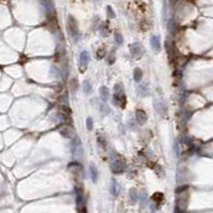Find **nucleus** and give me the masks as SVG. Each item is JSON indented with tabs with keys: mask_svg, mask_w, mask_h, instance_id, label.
Masks as SVG:
<instances>
[{
	"mask_svg": "<svg viewBox=\"0 0 213 213\" xmlns=\"http://www.w3.org/2000/svg\"><path fill=\"white\" fill-rule=\"evenodd\" d=\"M142 47H141L140 44L137 43H134V44L130 45V52L133 56H140L142 54Z\"/></svg>",
	"mask_w": 213,
	"mask_h": 213,
	"instance_id": "423d86ee",
	"label": "nucleus"
},
{
	"mask_svg": "<svg viewBox=\"0 0 213 213\" xmlns=\"http://www.w3.org/2000/svg\"><path fill=\"white\" fill-rule=\"evenodd\" d=\"M90 171H91V176H92V180L93 182L97 181V169L94 165H91L90 166Z\"/></svg>",
	"mask_w": 213,
	"mask_h": 213,
	"instance_id": "ddd939ff",
	"label": "nucleus"
},
{
	"mask_svg": "<svg viewBox=\"0 0 213 213\" xmlns=\"http://www.w3.org/2000/svg\"><path fill=\"white\" fill-rule=\"evenodd\" d=\"M152 199H154V201H157V203H161L162 200H164V196L161 193H156L152 196Z\"/></svg>",
	"mask_w": 213,
	"mask_h": 213,
	"instance_id": "2eb2a0df",
	"label": "nucleus"
},
{
	"mask_svg": "<svg viewBox=\"0 0 213 213\" xmlns=\"http://www.w3.org/2000/svg\"><path fill=\"white\" fill-rule=\"evenodd\" d=\"M174 27H175L174 20H171V22H168V31H169V32L173 31V30H174Z\"/></svg>",
	"mask_w": 213,
	"mask_h": 213,
	"instance_id": "4be33fe9",
	"label": "nucleus"
},
{
	"mask_svg": "<svg viewBox=\"0 0 213 213\" xmlns=\"http://www.w3.org/2000/svg\"><path fill=\"white\" fill-rule=\"evenodd\" d=\"M99 93H100V96L103 100H107L110 96V92H109V88L107 86H101L100 90H99Z\"/></svg>",
	"mask_w": 213,
	"mask_h": 213,
	"instance_id": "9b49d317",
	"label": "nucleus"
},
{
	"mask_svg": "<svg viewBox=\"0 0 213 213\" xmlns=\"http://www.w3.org/2000/svg\"><path fill=\"white\" fill-rule=\"evenodd\" d=\"M86 128H88V130H90V131L93 129V119H92L91 117H88V119H86Z\"/></svg>",
	"mask_w": 213,
	"mask_h": 213,
	"instance_id": "6ab92c4d",
	"label": "nucleus"
},
{
	"mask_svg": "<svg viewBox=\"0 0 213 213\" xmlns=\"http://www.w3.org/2000/svg\"><path fill=\"white\" fill-rule=\"evenodd\" d=\"M114 39H115V42L117 43L118 45L122 44V42H124V39H122V34L120 33H115V36H114Z\"/></svg>",
	"mask_w": 213,
	"mask_h": 213,
	"instance_id": "f3484780",
	"label": "nucleus"
},
{
	"mask_svg": "<svg viewBox=\"0 0 213 213\" xmlns=\"http://www.w3.org/2000/svg\"><path fill=\"white\" fill-rule=\"evenodd\" d=\"M68 31L71 32V34L73 35V37L78 36L79 32H78V27H77V22L71 16L68 17Z\"/></svg>",
	"mask_w": 213,
	"mask_h": 213,
	"instance_id": "20e7f679",
	"label": "nucleus"
},
{
	"mask_svg": "<svg viewBox=\"0 0 213 213\" xmlns=\"http://www.w3.org/2000/svg\"><path fill=\"white\" fill-rule=\"evenodd\" d=\"M108 33H109V30L107 29V26H102V28H101V34L107 36Z\"/></svg>",
	"mask_w": 213,
	"mask_h": 213,
	"instance_id": "412c9836",
	"label": "nucleus"
},
{
	"mask_svg": "<svg viewBox=\"0 0 213 213\" xmlns=\"http://www.w3.org/2000/svg\"><path fill=\"white\" fill-rule=\"evenodd\" d=\"M150 45L154 51L159 52L161 50V42H160V37L158 35H152L150 37Z\"/></svg>",
	"mask_w": 213,
	"mask_h": 213,
	"instance_id": "39448f33",
	"label": "nucleus"
},
{
	"mask_svg": "<svg viewBox=\"0 0 213 213\" xmlns=\"http://www.w3.org/2000/svg\"><path fill=\"white\" fill-rule=\"evenodd\" d=\"M135 117H137V122H139L140 125H144L145 122H147V115L143 110H137V112H135Z\"/></svg>",
	"mask_w": 213,
	"mask_h": 213,
	"instance_id": "0eeeda50",
	"label": "nucleus"
},
{
	"mask_svg": "<svg viewBox=\"0 0 213 213\" xmlns=\"http://www.w3.org/2000/svg\"><path fill=\"white\" fill-rule=\"evenodd\" d=\"M90 53H88V51H82L80 53V64L81 65H84V66H86L88 65V63L90 62Z\"/></svg>",
	"mask_w": 213,
	"mask_h": 213,
	"instance_id": "1a4fd4ad",
	"label": "nucleus"
},
{
	"mask_svg": "<svg viewBox=\"0 0 213 213\" xmlns=\"http://www.w3.org/2000/svg\"><path fill=\"white\" fill-rule=\"evenodd\" d=\"M133 78L135 81H141L143 78V71L140 68H135L134 73H133Z\"/></svg>",
	"mask_w": 213,
	"mask_h": 213,
	"instance_id": "f8f14e48",
	"label": "nucleus"
},
{
	"mask_svg": "<svg viewBox=\"0 0 213 213\" xmlns=\"http://www.w3.org/2000/svg\"><path fill=\"white\" fill-rule=\"evenodd\" d=\"M71 151H73L75 157H82L83 154V148H82V143H81L79 137H75L71 142Z\"/></svg>",
	"mask_w": 213,
	"mask_h": 213,
	"instance_id": "7ed1b4c3",
	"label": "nucleus"
},
{
	"mask_svg": "<svg viewBox=\"0 0 213 213\" xmlns=\"http://www.w3.org/2000/svg\"><path fill=\"white\" fill-rule=\"evenodd\" d=\"M61 111L64 113V114H67V115H68V114H71V108H69L68 105H62V107H61Z\"/></svg>",
	"mask_w": 213,
	"mask_h": 213,
	"instance_id": "a211bd4d",
	"label": "nucleus"
},
{
	"mask_svg": "<svg viewBox=\"0 0 213 213\" xmlns=\"http://www.w3.org/2000/svg\"><path fill=\"white\" fill-rule=\"evenodd\" d=\"M83 90H84V92H85L86 94H90L91 93V91H92V85H91V83L88 82V81H84L83 82Z\"/></svg>",
	"mask_w": 213,
	"mask_h": 213,
	"instance_id": "dca6fc26",
	"label": "nucleus"
},
{
	"mask_svg": "<svg viewBox=\"0 0 213 213\" xmlns=\"http://www.w3.org/2000/svg\"><path fill=\"white\" fill-rule=\"evenodd\" d=\"M107 17L108 18H115L116 17V15H115V13H114V11H113V9L110 7V5H108L107 7Z\"/></svg>",
	"mask_w": 213,
	"mask_h": 213,
	"instance_id": "4468645a",
	"label": "nucleus"
},
{
	"mask_svg": "<svg viewBox=\"0 0 213 213\" xmlns=\"http://www.w3.org/2000/svg\"><path fill=\"white\" fill-rule=\"evenodd\" d=\"M100 111L102 113H105V114H107V113L110 112V108H109L105 103H103V105H101V107H100Z\"/></svg>",
	"mask_w": 213,
	"mask_h": 213,
	"instance_id": "aec40b11",
	"label": "nucleus"
},
{
	"mask_svg": "<svg viewBox=\"0 0 213 213\" xmlns=\"http://www.w3.org/2000/svg\"><path fill=\"white\" fill-rule=\"evenodd\" d=\"M125 168V160L118 154L111 156V169L113 173H120Z\"/></svg>",
	"mask_w": 213,
	"mask_h": 213,
	"instance_id": "f257e3e1",
	"label": "nucleus"
},
{
	"mask_svg": "<svg viewBox=\"0 0 213 213\" xmlns=\"http://www.w3.org/2000/svg\"><path fill=\"white\" fill-rule=\"evenodd\" d=\"M154 107H156V110H157L160 114H164L165 111H166V107H165L164 102H163L162 100L157 101L156 105H154Z\"/></svg>",
	"mask_w": 213,
	"mask_h": 213,
	"instance_id": "9d476101",
	"label": "nucleus"
},
{
	"mask_svg": "<svg viewBox=\"0 0 213 213\" xmlns=\"http://www.w3.org/2000/svg\"><path fill=\"white\" fill-rule=\"evenodd\" d=\"M114 101L117 105H122V107L125 105L126 103V97L125 94H124V90H122V86L119 85V84H116L115 88H114Z\"/></svg>",
	"mask_w": 213,
	"mask_h": 213,
	"instance_id": "f03ea898",
	"label": "nucleus"
},
{
	"mask_svg": "<svg viewBox=\"0 0 213 213\" xmlns=\"http://www.w3.org/2000/svg\"><path fill=\"white\" fill-rule=\"evenodd\" d=\"M61 133L64 135L65 137H68V139H71L73 137H75V131L71 127L69 126H66V127H64L61 129Z\"/></svg>",
	"mask_w": 213,
	"mask_h": 213,
	"instance_id": "6e6552de",
	"label": "nucleus"
}]
</instances>
